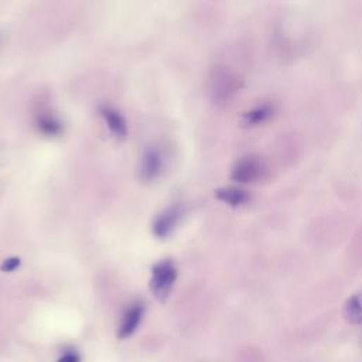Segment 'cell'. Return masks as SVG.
<instances>
[{"label":"cell","instance_id":"obj_1","mask_svg":"<svg viewBox=\"0 0 362 362\" xmlns=\"http://www.w3.org/2000/svg\"><path fill=\"white\" fill-rule=\"evenodd\" d=\"M175 280L177 269L171 260L165 259L154 264V267L151 269L150 290L160 303H164L167 300Z\"/></svg>","mask_w":362,"mask_h":362},{"label":"cell","instance_id":"obj_2","mask_svg":"<svg viewBox=\"0 0 362 362\" xmlns=\"http://www.w3.org/2000/svg\"><path fill=\"white\" fill-rule=\"evenodd\" d=\"M264 171V163L259 156H245L233 164L230 178L240 184H249L260 180Z\"/></svg>","mask_w":362,"mask_h":362},{"label":"cell","instance_id":"obj_3","mask_svg":"<svg viewBox=\"0 0 362 362\" xmlns=\"http://www.w3.org/2000/svg\"><path fill=\"white\" fill-rule=\"evenodd\" d=\"M211 93L216 102L229 100L239 89V79L226 69H216L212 75Z\"/></svg>","mask_w":362,"mask_h":362},{"label":"cell","instance_id":"obj_4","mask_svg":"<svg viewBox=\"0 0 362 362\" xmlns=\"http://www.w3.org/2000/svg\"><path fill=\"white\" fill-rule=\"evenodd\" d=\"M137 171H139V178L144 182H150L156 180L163 171L161 153L154 147L146 148L143 156L140 157Z\"/></svg>","mask_w":362,"mask_h":362},{"label":"cell","instance_id":"obj_5","mask_svg":"<svg viewBox=\"0 0 362 362\" xmlns=\"http://www.w3.org/2000/svg\"><path fill=\"white\" fill-rule=\"evenodd\" d=\"M184 209L181 204H174L164 209L153 222V233L157 238H167L182 218Z\"/></svg>","mask_w":362,"mask_h":362},{"label":"cell","instance_id":"obj_6","mask_svg":"<svg viewBox=\"0 0 362 362\" xmlns=\"http://www.w3.org/2000/svg\"><path fill=\"white\" fill-rule=\"evenodd\" d=\"M143 313H144V307L140 303H136L132 307H129L117 328V338L124 339L132 337L143 318Z\"/></svg>","mask_w":362,"mask_h":362},{"label":"cell","instance_id":"obj_7","mask_svg":"<svg viewBox=\"0 0 362 362\" xmlns=\"http://www.w3.org/2000/svg\"><path fill=\"white\" fill-rule=\"evenodd\" d=\"M100 115L106 122V126L109 127L110 133L117 140H124L127 136V124L122 113L110 106L100 107Z\"/></svg>","mask_w":362,"mask_h":362},{"label":"cell","instance_id":"obj_8","mask_svg":"<svg viewBox=\"0 0 362 362\" xmlns=\"http://www.w3.org/2000/svg\"><path fill=\"white\" fill-rule=\"evenodd\" d=\"M215 197L223 202H226L230 206H240L249 202L250 197L246 191L233 188V187H226V188H219L215 191Z\"/></svg>","mask_w":362,"mask_h":362},{"label":"cell","instance_id":"obj_9","mask_svg":"<svg viewBox=\"0 0 362 362\" xmlns=\"http://www.w3.org/2000/svg\"><path fill=\"white\" fill-rule=\"evenodd\" d=\"M272 115H273V107L269 105H262L246 112L243 115V123L246 126H257L260 123H264Z\"/></svg>","mask_w":362,"mask_h":362},{"label":"cell","instance_id":"obj_10","mask_svg":"<svg viewBox=\"0 0 362 362\" xmlns=\"http://www.w3.org/2000/svg\"><path fill=\"white\" fill-rule=\"evenodd\" d=\"M38 129L47 136H58L62 132V123L54 115H42L37 120Z\"/></svg>","mask_w":362,"mask_h":362},{"label":"cell","instance_id":"obj_11","mask_svg":"<svg viewBox=\"0 0 362 362\" xmlns=\"http://www.w3.org/2000/svg\"><path fill=\"white\" fill-rule=\"evenodd\" d=\"M344 313L349 322L361 325L362 324V301L359 300V297L356 296L351 297L345 304Z\"/></svg>","mask_w":362,"mask_h":362},{"label":"cell","instance_id":"obj_12","mask_svg":"<svg viewBox=\"0 0 362 362\" xmlns=\"http://www.w3.org/2000/svg\"><path fill=\"white\" fill-rule=\"evenodd\" d=\"M18 264H20V259H18V257L7 259V260L1 264V270H4V272H13L16 267H18Z\"/></svg>","mask_w":362,"mask_h":362},{"label":"cell","instance_id":"obj_13","mask_svg":"<svg viewBox=\"0 0 362 362\" xmlns=\"http://www.w3.org/2000/svg\"><path fill=\"white\" fill-rule=\"evenodd\" d=\"M58 362H81V356L74 352V351H69V352H65L59 359Z\"/></svg>","mask_w":362,"mask_h":362}]
</instances>
